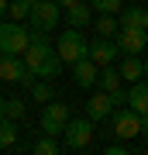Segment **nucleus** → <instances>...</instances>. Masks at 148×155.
<instances>
[{"mask_svg": "<svg viewBox=\"0 0 148 155\" xmlns=\"http://www.w3.org/2000/svg\"><path fill=\"white\" fill-rule=\"evenodd\" d=\"M21 59H24V66L35 79H55L62 72V59L48 45V31H31V41H28Z\"/></svg>", "mask_w": 148, "mask_h": 155, "instance_id": "obj_1", "label": "nucleus"}, {"mask_svg": "<svg viewBox=\"0 0 148 155\" xmlns=\"http://www.w3.org/2000/svg\"><path fill=\"white\" fill-rule=\"evenodd\" d=\"M28 41H31V28H24L21 21H4V17H0V52H7V55H24Z\"/></svg>", "mask_w": 148, "mask_h": 155, "instance_id": "obj_2", "label": "nucleus"}, {"mask_svg": "<svg viewBox=\"0 0 148 155\" xmlns=\"http://www.w3.org/2000/svg\"><path fill=\"white\" fill-rule=\"evenodd\" d=\"M93 121L90 117H76V121H66V127H62V138H66V148H76V152H83V148H90L93 145Z\"/></svg>", "mask_w": 148, "mask_h": 155, "instance_id": "obj_3", "label": "nucleus"}, {"mask_svg": "<svg viewBox=\"0 0 148 155\" xmlns=\"http://www.w3.org/2000/svg\"><path fill=\"white\" fill-rule=\"evenodd\" d=\"M55 55L62 59V66H72V62H79L86 55V38H83L79 28H69L59 35V45H55Z\"/></svg>", "mask_w": 148, "mask_h": 155, "instance_id": "obj_4", "label": "nucleus"}, {"mask_svg": "<svg viewBox=\"0 0 148 155\" xmlns=\"http://www.w3.org/2000/svg\"><path fill=\"white\" fill-rule=\"evenodd\" d=\"M59 17H62V7L55 0H35L31 14H28V24H31V31H52L59 24Z\"/></svg>", "mask_w": 148, "mask_h": 155, "instance_id": "obj_5", "label": "nucleus"}, {"mask_svg": "<svg viewBox=\"0 0 148 155\" xmlns=\"http://www.w3.org/2000/svg\"><path fill=\"white\" fill-rule=\"evenodd\" d=\"M0 79H7V83H21V86H31L35 76L28 72L24 59L21 55H7V52H0Z\"/></svg>", "mask_w": 148, "mask_h": 155, "instance_id": "obj_6", "label": "nucleus"}, {"mask_svg": "<svg viewBox=\"0 0 148 155\" xmlns=\"http://www.w3.org/2000/svg\"><path fill=\"white\" fill-rule=\"evenodd\" d=\"M114 41H117V48H121L124 55H141L148 48V31L145 28H117Z\"/></svg>", "mask_w": 148, "mask_h": 155, "instance_id": "obj_7", "label": "nucleus"}, {"mask_svg": "<svg viewBox=\"0 0 148 155\" xmlns=\"http://www.w3.org/2000/svg\"><path fill=\"white\" fill-rule=\"evenodd\" d=\"M110 131H114L121 141L138 138V134H141V114H134L131 107H121V110L114 114V124H110Z\"/></svg>", "mask_w": 148, "mask_h": 155, "instance_id": "obj_8", "label": "nucleus"}, {"mask_svg": "<svg viewBox=\"0 0 148 155\" xmlns=\"http://www.w3.org/2000/svg\"><path fill=\"white\" fill-rule=\"evenodd\" d=\"M86 55L93 59L100 69H104V66H114V62H117L121 48H117V41H110V38H104V35H97L93 41H86Z\"/></svg>", "mask_w": 148, "mask_h": 155, "instance_id": "obj_9", "label": "nucleus"}, {"mask_svg": "<svg viewBox=\"0 0 148 155\" xmlns=\"http://www.w3.org/2000/svg\"><path fill=\"white\" fill-rule=\"evenodd\" d=\"M66 121H69V104H45V110H41V131L45 134H62Z\"/></svg>", "mask_w": 148, "mask_h": 155, "instance_id": "obj_10", "label": "nucleus"}, {"mask_svg": "<svg viewBox=\"0 0 148 155\" xmlns=\"http://www.w3.org/2000/svg\"><path fill=\"white\" fill-rule=\"evenodd\" d=\"M110 114H114V100H110L107 90H104V93H93V97L86 100V117H90L93 124L104 121V117H110Z\"/></svg>", "mask_w": 148, "mask_h": 155, "instance_id": "obj_11", "label": "nucleus"}, {"mask_svg": "<svg viewBox=\"0 0 148 155\" xmlns=\"http://www.w3.org/2000/svg\"><path fill=\"white\" fill-rule=\"evenodd\" d=\"M100 76V66L90 55H83L79 62H72V79H76V86H93Z\"/></svg>", "mask_w": 148, "mask_h": 155, "instance_id": "obj_12", "label": "nucleus"}, {"mask_svg": "<svg viewBox=\"0 0 148 155\" xmlns=\"http://www.w3.org/2000/svg\"><path fill=\"white\" fill-rule=\"evenodd\" d=\"M66 21H69V28H86V24H93V4H79L76 7H69L66 11Z\"/></svg>", "mask_w": 148, "mask_h": 155, "instance_id": "obj_13", "label": "nucleus"}, {"mask_svg": "<svg viewBox=\"0 0 148 155\" xmlns=\"http://www.w3.org/2000/svg\"><path fill=\"white\" fill-rule=\"evenodd\" d=\"M127 107H131L134 114H148V83H138L127 90Z\"/></svg>", "mask_w": 148, "mask_h": 155, "instance_id": "obj_14", "label": "nucleus"}, {"mask_svg": "<svg viewBox=\"0 0 148 155\" xmlns=\"http://www.w3.org/2000/svg\"><path fill=\"white\" fill-rule=\"evenodd\" d=\"M97 83L104 86V90H107L110 97H114V93H124V90H121V83H124V79H121V72H117L114 66H104V69H100V76H97Z\"/></svg>", "mask_w": 148, "mask_h": 155, "instance_id": "obj_15", "label": "nucleus"}, {"mask_svg": "<svg viewBox=\"0 0 148 155\" xmlns=\"http://www.w3.org/2000/svg\"><path fill=\"white\" fill-rule=\"evenodd\" d=\"M117 72H121V79H127V83H138V79L145 76V66H141V59H138V55H127Z\"/></svg>", "mask_w": 148, "mask_h": 155, "instance_id": "obj_16", "label": "nucleus"}, {"mask_svg": "<svg viewBox=\"0 0 148 155\" xmlns=\"http://www.w3.org/2000/svg\"><path fill=\"white\" fill-rule=\"evenodd\" d=\"M14 141H17V127L11 117H0V148H14Z\"/></svg>", "mask_w": 148, "mask_h": 155, "instance_id": "obj_17", "label": "nucleus"}, {"mask_svg": "<svg viewBox=\"0 0 148 155\" xmlns=\"http://www.w3.org/2000/svg\"><path fill=\"white\" fill-rule=\"evenodd\" d=\"M93 24H97V35H104V38H114V35H117V28H121L114 14H100Z\"/></svg>", "mask_w": 148, "mask_h": 155, "instance_id": "obj_18", "label": "nucleus"}, {"mask_svg": "<svg viewBox=\"0 0 148 155\" xmlns=\"http://www.w3.org/2000/svg\"><path fill=\"white\" fill-rule=\"evenodd\" d=\"M24 114H28V104H24V100H17V97L7 100V97H4V117H11V121H21Z\"/></svg>", "mask_w": 148, "mask_h": 155, "instance_id": "obj_19", "label": "nucleus"}, {"mask_svg": "<svg viewBox=\"0 0 148 155\" xmlns=\"http://www.w3.org/2000/svg\"><path fill=\"white\" fill-rule=\"evenodd\" d=\"M59 148H62V145L55 141V134H45V138H38V141L31 145V152H35V155H55Z\"/></svg>", "mask_w": 148, "mask_h": 155, "instance_id": "obj_20", "label": "nucleus"}, {"mask_svg": "<svg viewBox=\"0 0 148 155\" xmlns=\"http://www.w3.org/2000/svg\"><path fill=\"white\" fill-rule=\"evenodd\" d=\"M31 4H35V0H11V4H7V11H11V21H28V14H31Z\"/></svg>", "mask_w": 148, "mask_h": 155, "instance_id": "obj_21", "label": "nucleus"}, {"mask_svg": "<svg viewBox=\"0 0 148 155\" xmlns=\"http://www.w3.org/2000/svg\"><path fill=\"white\" fill-rule=\"evenodd\" d=\"M121 28H141V7H127V11H121Z\"/></svg>", "mask_w": 148, "mask_h": 155, "instance_id": "obj_22", "label": "nucleus"}, {"mask_svg": "<svg viewBox=\"0 0 148 155\" xmlns=\"http://www.w3.org/2000/svg\"><path fill=\"white\" fill-rule=\"evenodd\" d=\"M31 97L38 100V104H48L55 93H52V86H48V83H38V79H35V83H31Z\"/></svg>", "mask_w": 148, "mask_h": 155, "instance_id": "obj_23", "label": "nucleus"}, {"mask_svg": "<svg viewBox=\"0 0 148 155\" xmlns=\"http://www.w3.org/2000/svg\"><path fill=\"white\" fill-rule=\"evenodd\" d=\"M97 14H117L121 11V0H90Z\"/></svg>", "mask_w": 148, "mask_h": 155, "instance_id": "obj_24", "label": "nucleus"}, {"mask_svg": "<svg viewBox=\"0 0 148 155\" xmlns=\"http://www.w3.org/2000/svg\"><path fill=\"white\" fill-rule=\"evenodd\" d=\"M107 152H110V155H124L127 148H124V141H121V145H110V148H107Z\"/></svg>", "mask_w": 148, "mask_h": 155, "instance_id": "obj_25", "label": "nucleus"}, {"mask_svg": "<svg viewBox=\"0 0 148 155\" xmlns=\"http://www.w3.org/2000/svg\"><path fill=\"white\" fill-rule=\"evenodd\" d=\"M55 4H59L62 11H69V7H76V4H79V0H55Z\"/></svg>", "mask_w": 148, "mask_h": 155, "instance_id": "obj_26", "label": "nucleus"}, {"mask_svg": "<svg viewBox=\"0 0 148 155\" xmlns=\"http://www.w3.org/2000/svg\"><path fill=\"white\" fill-rule=\"evenodd\" d=\"M141 134H148V114H141Z\"/></svg>", "mask_w": 148, "mask_h": 155, "instance_id": "obj_27", "label": "nucleus"}, {"mask_svg": "<svg viewBox=\"0 0 148 155\" xmlns=\"http://www.w3.org/2000/svg\"><path fill=\"white\" fill-rule=\"evenodd\" d=\"M141 28L148 31V11H141Z\"/></svg>", "mask_w": 148, "mask_h": 155, "instance_id": "obj_28", "label": "nucleus"}, {"mask_svg": "<svg viewBox=\"0 0 148 155\" xmlns=\"http://www.w3.org/2000/svg\"><path fill=\"white\" fill-rule=\"evenodd\" d=\"M7 14V0H0V17H4Z\"/></svg>", "mask_w": 148, "mask_h": 155, "instance_id": "obj_29", "label": "nucleus"}, {"mask_svg": "<svg viewBox=\"0 0 148 155\" xmlns=\"http://www.w3.org/2000/svg\"><path fill=\"white\" fill-rule=\"evenodd\" d=\"M0 117H4V97H0Z\"/></svg>", "mask_w": 148, "mask_h": 155, "instance_id": "obj_30", "label": "nucleus"}, {"mask_svg": "<svg viewBox=\"0 0 148 155\" xmlns=\"http://www.w3.org/2000/svg\"><path fill=\"white\" fill-rule=\"evenodd\" d=\"M141 66H145V76H148V62H141Z\"/></svg>", "mask_w": 148, "mask_h": 155, "instance_id": "obj_31", "label": "nucleus"}]
</instances>
